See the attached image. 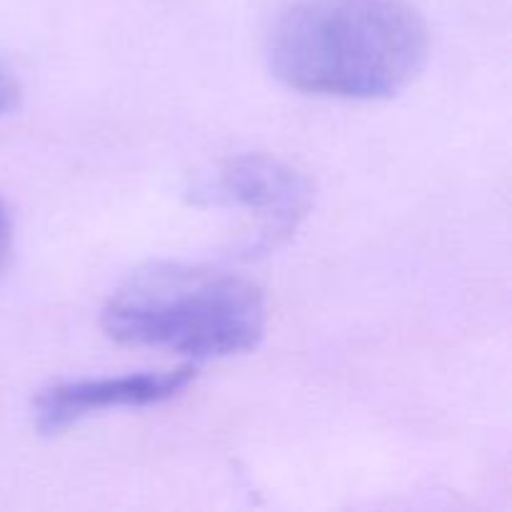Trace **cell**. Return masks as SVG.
Here are the masks:
<instances>
[{
  "label": "cell",
  "mask_w": 512,
  "mask_h": 512,
  "mask_svg": "<svg viewBox=\"0 0 512 512\" xmlns=\"http://www.w3.org/2000/svg\"><path fill=\"white\" fill-rule=\"evenodd\" d=\"M428 55V25L408 0H295L268 35L275 78L318 98H393Z\"/></svg>",
  "instance_id": "6da1fadb"
},
{
  "label": "cell",
  "mask_w": 512,
  "mask_h": 512,
  "mask_svg": "<svg viewBox=\"0 0 512 512\" xmlns=\"http://www.w3.org/2000/svg\"><path fill=\"white\" fill-rule=\"evenodd\" d=\"M115 343L200 360L250 353L268 330V303L253 280L208 265L158 263L130 275L100 315Z\"/></svg>",
  "instance_id": "7a4b0ae2"
},
{
  "label": "cell",
  "mask_w": 512,
  "mask_h": 512,
  "mask_svg": "<svg viewBox=\"0 0 512 512\" xmlns=\"http://www.w3.org/2000/svg\"><path fill=\"white\" fill-rule=\"evenodd\" d=\"M198 205L243 210L258 220L245 253L260 255L293 238L313 210V180L295 165L268 153H243L223 160L210 178L193 188Z\"/></svg>",
  "instance_id": "3957f363"
},
{
  "label": "cell",
  "mask_w": 512,
  "mask_h": 512,
  "mask_svg": "<svg viewBox=\"0 0 512 512\" xmlns=\"http://www.w3.org/2000/svg\"><path fill=\"white\" fill-rule=\"evenodd\" d=\"M195 378H198V365L183 363L173 370H145V373L110 375V378L53 383L35 395V428L45 438H53L105 410L155 408L185 393Z\"/></svg>",
  "instance_id": "277c9868"
},
{
  "label": "cell",
  "mask_w": 512,
  "mask_h": 512,
  "mask_svg": "<svg viewBox=\"0 0 512 512\" xmlns=\"http://www.w3.org/2000/svg\"><path fill=\"white\" fill-rule=\"evenodd\" d=\"M20 103V88L15 83L13 75L8 73L3 63H0V115H8L18 108Z\"/></svg>",
  "instance_id": "5b68a950"
},
{
  "label": "cell",
  "mask_w": 512,
  "mask_h": 512,
  "mask_svg": "<svg viewBox=\"0 0 512 512\" xmlns=\"http://www.w3.org/2000/svg\"><path fill=\"white\" fill-rule=\"evenodd\" d=\"M10 255H13V220H10L5 203L0 200V273L8 265Z\"/></svg>",
  "instance_id": "8992f818"
}]
</instances>
